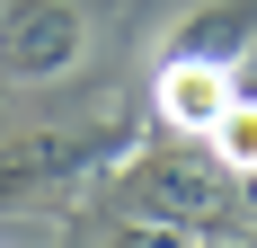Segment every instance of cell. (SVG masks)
Returning <instances> with one entry per match:
<instances>
[{
    "mask_svg": "<svg viewBox=\"0 0 257 248\" xmlns=\"http://www.w3.org/2000/svg\"><path fill=\"white\" fill-rule=\"evenodd\" d=\"M204 151L222 160V169L257 177V98H231V106H222V115H213V133H204Z\"/></svg>",
    "mask_w": 257,
    "mask_h": 248,
    "instance_id": "cell-6",
    "label": "cell"
},
{
    "mask_svg": "<svg viewBox=\"0 0 257 248\" xmlns=\"http://www.w3.org/2000/svg\"><path fill=\"white\" fill-rule=\"evenodd\" d=\"M106 248H195V230H186V222H160V213H142V222H124Z\"/></svg>",
    "mask_w": 257,
    "mask_h": 248,
    "instance_id": "cell-7",
    "label": "cell"
},
{
    "mask_svg": "<svg viewBox=\"0 0 257 248\" xmlns=\"http://www.w3.org/2000/svg\"><path fill=\"white\" fill-rule=\"evenodd\" d=\"M115 160H133V124H124V115L71 124V133H18V142L0 151V204H18V195H62V186L115 169Z\"/></svg>",
    "mask_w": 257,
    "mask_h": 248,
    "instance_id": "cell-1",
    "label": "cell"
},
{
    "mask_svg": "<svg viewBox=\"0 0 257 248\" xmlns=\"http://www.w3.org/2000/svg\"><path fill=\"white\" fill-rule=\"evenodd\" d=\"M248 45H257V0H204L169 36V53H186V62H239Z\"/></svg>",
    "mask_w": 257,
    "mask_h": 248,
    "instance_id": "cell-5",
    "label": "cell"
},
{
    "mask_svg": "<svg viewBox=\"0 0 257 248\" xmlns=\"http://www.w3.org/2000/svg\"><path fill=\"white\" fill-rule=\"evenodd\" d=\"M195 248H257V239H195Z\"/></svg>",
    "mask_w": 257,
    "mask_h": 248,
    "instance_id": "cell-8",
    "label": "cell"
},
{
    "mask_svg": "<svg viewBox=\"0 0 257 248\" xmlns=\"http://www.w3.org/2000/svg\"><path fill=\"white\" fill-rule=\"evenodd\" d=\"M142 213L186 222L195 239H204V230H231V213H239V169H222L213 151H169V160H142Z\"/></svg>",
    "mask_w": 257,
    "mask_h": 248,
    "instance_id": "cell-2",
    "label": "cell"
},
{
    "mask_svg": "<svg viewBox=\"0 0 257 248\" xmlns=\"http://www.w3.org/2000/svg\"><path fill=\"white\" fill-rule=\"evenodd\" d=\"M80 53H89V18L71 0H9L0 9V71L9 80L45 89V80L80 71Z\"/></svg>",
    "mask_w": 257,
    "mask_h": 248,
    "instance_id": "cell-3",
    "label": "cell"
},
{
    "mask_svg": "<svg viewBox=\"0 0 257 248\" xmlns=\"http://www.w3.org/2000/svg\"><path fill=\"white\" fill-rule=\"evenodd\" d=\"M151 98H160V124H169V133L204 142V133H213V115L239 98V80H231V62H186V53H169Z\"/></svg>",
    "mask_w": 257,
    "mask_h": 248,
    "instance_id": "cell-4",
    "label": "cell"
}]
</instances>
